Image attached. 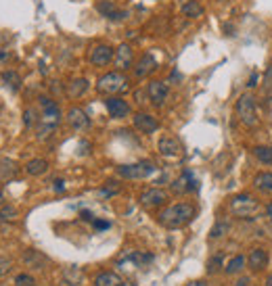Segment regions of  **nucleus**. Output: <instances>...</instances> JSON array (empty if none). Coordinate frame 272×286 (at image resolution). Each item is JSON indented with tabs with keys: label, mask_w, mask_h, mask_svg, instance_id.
<instances>
[{
	"label": "nucleus",
	"mask_w": 272,
	"mask_h": 286,
	"mask_svg": "<svg viewBox=\"0 0 272 286\" xmlns=\"http://www.w3.org/2000/svg\"><path fill=\"white\" fill-rule=\"evenodd\" d=\"M97 11L105 19H109V21H124L128 17V11H122L113 3V0H99V3H97Z\"/></svg>",
	"instance_id": "ddd939ff"
},
{
	"label": "nucleus",
	"mask_w": 272,
	"mask_h": 286,
	"mask_svg": "<svg viewBox=\"0 0 272 286\" xmlns=\"http://www.w3.org/2000/svg\"><path fill=\"white\" fill-rule=\"evenodd\" d=\"M195 213H197V209L191 203H174L157 215V221L168 230H178V228H185L187 224H191Z\"/></svg>",
	"instance_id": "f257e3e1"
},
{
	"label": "nucleus",
	"mask_w": 272,
	"mask_h": 286,
	"mask_svg": "<svg viewBox=\"0 0 272 286\" xmlns=\"http://www.w3.org/2000/svg\"><path fill=\"white\" fill-rule=\"evenodd\" d=\"M266 286H272V274L266 278Z\"/></svg>",
	"instance_id": "49530a36"
},
{
	"label": "nucleus",
	"mask_w": 272,
	"mask_h": 286,
	"mask_svg": "<svg viewBox=\"0 0 272 286\" xmlns=\"http://www.w3.org/2000/svg\"><path fill=\"white\" fill-rule=\"evenodd\" d=\"M25 171L29 176H34V178L44 176L48 171V161H46V159H32V161L25 163Z\"/></svg>",
	"instance_id": "5701e85b"
},
{
	"label": "nucleus",
	"mask_w": 272,
	"mask_h": 286,
	"mask_svg": "<svg viewBox=\"0 0 272 286\" xmlns=\"http://www.w3.org/2000/svg\"><path fill=\"white\" fill-rule=\"evenodd\" d=\"M134 128L138 130V132H142V134H153V132H157V128H159V121L151 115V113H136L134 117Z\"/></svg>",
	"instance_id": "dca6fc26"
},
{
	"label": "nucleus",
	"mask_w": 272,
	"mask_h": 286,
	"mask_svg": "<svg viewBox=\"0 0 272 286\" xmlns=\"http://www.w3.org/2000/svg\"><path fill=\"white\" fill-rule=\"evenodd\" d=\"M93 226H95V230H107V228H111V221H107V219H95Z\"/></svg>",
	"instance_id": "e433bc0d"
},
{
	"label": "nucleus",
	"mask_w": 272,
	"mask_h": 286,
	"mask_svg": "<svg viewBox=\"0 0 272 286\" xmlns=\"http://www.w3.org/2000/svg\"><path fill=\"white\" fill-rule=\"evenodd\" d=\"M95 286H126V284H124L122 278H119L117 274H113V272H101L95 278Z\"/></svg>",
	"instance_id": "4be33fe9"
},
{
	"label": "nucleus",
	"mask_w": 272,
	"mask_h": 286,
	"mask_svg": "<svg viewBox=\"0 0 272 286\" xmlns=\"http://www.w3.org/2000/svg\"><path fill=\"white\" fill-rule=\"evenodd\" d=\"M17 174H19V165L13 159H7V157L0 159V184H7L11 180H15Z\"/></svg>",
	"instance_id": "6ab92c4d"
},
{
	"label": "nucleus",
	"mask_w": 272,
	"mask_h": 286,
	"mask_svg": "<svg viewBox=\"0 0 272 286\" xmlns=\"http://www.w3.org/2000/svg\"><path fill=\"white\" fill-rule=\"evenodd\" d=\"M147 97L151 101L153 107H164L168 97H170V86L168 82H161V80H151L149 86H147Z\"/></svg>",
	"instance_id": "423d86ee"
},
{
	"label": "nucleus",
	"mask_w": 272,
	"mask_h": 286,
	"mask_svg": "<svg viewBox=\"0 0 272 286\" xmlns=\"http://www.w3.org/2000/svg\"><path fill=\"white\" fill-rule=\"evenodd\" d=\"M168 199H170V195L166 193L164 188H149L140 195V205L147 207V209H155V207L166 205Z\"/></svg>",
	"instance_id": "9b49d317"
},
{
	"label": "nucleus",
	"mask_w": 272,
	"mask_h": 286,
	"mask_svg": "<svg viewBox=\"0 0 272 286\" xmlns=\"http://www.w3.org/2000/svg\"><path fill=\"white\" fill-rule=\"evenodd\" d=\"M38 101H40V107H42V117H38V121L52 123V125L61 123V109H59L57 101H52L50 97H40Z\"/></svg>",
	"instance_id": "1a4fd4ad"
},
{
	"label": "nucleus",
	"mask_w": 272,
	"mask_h": 286,
	"mask_svg": "<svg viewBox=\"0 0 272 286\" xmlns=\"http://www.w3.org/2000/svg\"><path fill=\"white\" fill-rule=\"evenodd\" d=\"M63 278H65L71 286H80V284H82V272H80V268H67V270L63 272Z\"/></svg>",
	"instance_id": "cd10ccee"
},
{
	"label": "nucleus",
	"mask_w": 272,
	"mask_h": 286,
	"mask_svg": "<svg viewBox=\"0 0 272 286\" xmlns=\"http://www.w3.org/2000/svg\"><path fill=\"white\" fill-rule=\"evenodd\" d=\"M157 171L155 163L151 161H138V163H130V165H119L117 174L126 178V180H144L149 176H153Z\"/></svg>",
	"instance_id": "20e7f679"
},
{
	"label": "nucleus",
	"mask_w": 272,
	"mask_h": 286,
	"mask_svg": "<svg viewBox=\"0 0 272 286\" xmlns=\"http://www.w3.org/2000/svg\"><path fill=\"white\" fill-rule=\"evenodd\" d=\"M34 286H36V284H34Z\"/></svg>",
	"instance_id": "8fccbe9b"
},
{
	"label": "nucleus",
	"mask_w": 272,
	"mask_h": 286,
	"mask_svg": "<svg viewBox=\"0 0 272 286\" xmlns=\"http://www.w3.org/2000/svg\"><path fill=\"white\" fill-rule=\"evenodd\" d=\"M113 56H115V50L109 44H103V42L95 44L93 48H90V52H88L90 65H95V67H107L109 63L113 61Z\"/></svg>",
	"instance_id": "0eeeda50"
},
{
	"label": "nucleus",
	"mask_w": 272,
	"mask_h": 286,
	"mask_svg": "<svg viewBox=\"0 0 272 286\" xmlns=\"http://www.w3.org/2000/svg\"><path fill=\"white\" fill-rule=\"evenodd\" d=\"M128 90H130L128 75H124V71H117V69L101 75L97 82V92L105 94V97H117V94H124Z\"/></svg>",
	"instance_id": "f03ea898"
},
{
	"label": "nucleus",
	"mask_w": 272,
	"mask_h": 286,
	"mask_svg": "<svg viewBox=\"0 0 272 286\" xmlns=\"http://www.w3.org/2000/svg\"><path fill=\"white\" fill-rule=\"evenodd\" d=\"M50 90H52V94H61L63 92V86H59V82H52L50 84Z\"/></svg>",
	"instance_id": "a19ab883"
},
{
	"label": "nucleus",
	"mask_w": 272,
	"mask_h": 286,
	"mask_svg": "<svg viewBox=\"0 0 272 286\" xmlns=\"http://www.w3.org/2000/svg\"><path fill=\"white\" fill-rule=\"evenodd\" d=\"M105 107H107V111H109V115H111L113 119H124V117H128L130 111H132L130 105H128V101H124L122 97H107Z\"/></svg>",
	"instance_id": "4468645a"
},
{
	"label": "nucleus",
	"mask_w": 272,
	"mask_h": 286,
	"mask_svg": "<svg viewBox=\"0 0 272 286\" xmlns=\"http://www.w3.org/2000/svg\"><path fill=\"white\" fill-rule=\"evenodd\" d=\"M243 268H245V257H243V255H237V257H232V259L224 265V272H226V274H239Z\"/></svg>",
	"instance_id": "a878e982"
},
{
	"label": "nucleus",
	"mask_w": 272,
	"mask_h": 286,
	"mask_svg": "<svg viewBox=\"0 0 272 286\" xmlns=\"http://www.w3.org/2000/svg\"><path fill=\"white\" fill-rule=\"evenodd\" d=\"M13 268V261L7 259V257H0V278H5Z\"/></svg>",
	"instance_id": "c9c22d12"
},
{
	"label": "nucleus",
	"mask_w": 272,
	"mask_h": 286,
	"mask_svg": "<svg viewBox=\"0 0 272 286\" xmlns=\"http://www.w3.org/2000/svg\"><path fill=\"white\" fill-rule=\"evenodd\" d=\"M88 88H90V82L86 78H74L69 84H65V94L69 99H80L88 92Z\"/></svg>",
	"instance_id": "a211bd4d"
},
{
	"label": "nucleus",
	"mask_w": 272,
	"mask_h": 286,
	"mask_svg": "<svg viewBox=\"0 0 272 286\" xmlns=\"http://www.w3.org/2000/svg\"><path fill=\"white\" fill-rule=\"evenodd\" d=\"M234 286H251V280L249 278H239Z\"/></svg>",
	"instance_id": "79ce46f5"
},
{
	"label": "nucleus",
	"mask_w": 272,
	"mask_h": 286,
	"mask_svg": "<svg viewBox=\"0 0 272 286\" xmlns=\"http://www.w3.org/2000/svg\"><path fill=\"white\" fill-rule=\"evenodd\" d=\"M247 86H249V88H256V86H258V73H253V75L249 78V84H247Z\"/></svg>",
	"instance_id": "37998d69"
},
{
	"label": "nucleus",
	"mask_w": 272,
	"mask_h": 286,
	"mask_svg": "<svg viewBox=\"0 0 272 286\" xmlns=\"http://www.w3.org/2000/svg\"><path fill=\"white\" fill-rule=\"evenodd\" d=\"M172 190H174V193H178V195L195 193V190H197V180H195V176H193L189 169H185L183 176H180V178L172 184Z\"/></svg>",
	"instance_id": "f3484780"
},
{
	"label": "nucleus",
	"mask_w": 272,
	"mask_h": 286,
	"mask_svg": "<svg viewBox=\"0 0 272 286\" xmlns=\"http://www.w3.org/2000/svg\"><path fill=\"white\" fill-rule=\"evenodd\" d=\"M5 203V193H0V205Z\"/></svg>",
	"instance_id": "de8ad7c7"
},
{
	"label": "nucleus",
	"mask_w": 272,
	"mask_h": 286,
	"mask_svg": "<svg viewBox=\"0 0 272 286\" xmlns=\"http://www.w3.org/2000/svg\"><path fill=\"white\" fill-rule=\"evenodd\" d=\"M266 213H268V217H270V219H272V203H270V205H268V207H266Z\"/></svg>",
	"instance_id": "a18cd8bd"
},
{
	"label": "nucleus",
	"mask_w": 272,
	"mask_h": 286,
	"mask_svg": "<svg viewBox=\"0 0 272 286\" xmlns=\"http://www.w3.org/2000/svg\"><path fill=\"white\" fill-rule=\"evenodd\" d=\"M258 201L251 197V195H237L232 201H230V211L237 215V217H249L251 213L258 211Z\"/></svg>",
	"instance_id": "39448f33"
},
{
	"label": "nucleus",
	"mask_w": 272,
	"mask_h": 286,
	"mask_svg": "<svg viewBox=\"0 0 272 286\" xmlns=\"http://www.w3.org/2000/svg\"><path fill=\"white\" fill-rule=\"evenodd\" d=\"M9 61H11V52L5 50V48H0V65H7Z\"/></svg>",
	"instance_id": "4c0bfd02"
},
{
	"label": "nucleus",
	"mask_w": 272,
	"mask_h": 286,
	"mask_svg": "<svg viewBox=\"0 0 272 286\" xmlns=\"http://www.w3.org/2000/svg\"><path fill=\"white\" fill-rule=\"evenodd\" d=\"M134 50H132V46L130 44H119L117 48H115V56H113V65H115V69L117 71H128V69H132L134 67Z\"/></svg>",
	"instance_id": "6e6552de"
},
{
	"label": "nucleus",
	"mask_w": 272,
	"mask_h": 286,
	"mask_svg": "<svg viewBox=\"0 0 272 286\" xmlns=\"http://www.w3.org/2000/svg\"><path fill=\"white\" fill-rule=\"evenodd\" d=\"M157 67H159V63H157V59L151 54V52H144L136 63H134V78H138V80H144V78H149L151 73H155L157 71Z\"/></svg>",
	"instance_id": "9d476101"
},
{
	"label": "nucleus",
	"mask_w": 272,
	"mask_h": 286,
	"mask_svg": "<svg viewBox=\"0 0 272 286\" xmlns=\"http://www.w3.org/2000/svg\"><path fill=\"white\" fill-rule=\"evenodd\" d=\"M253 186H256L258 190H262V193L272 195V174H270V171L258 174V176L253 178Z\"/></svg>",
	"instance_id": "b1692460"
},
{
	"label": "nucleus",
	"mask_w": 272,
	"mask_h": 286,
	"mask_svg": "<svg viewBox=\"0 0 272 286\" xmlns=\"http://www.w3.org/2000/svg\"><path fill=\"white\" fill-rule=\"evenodd\" d=\"M52 190H55V193H63V190H65V182L63 180H55L52 182Z\"/></svg>",
	"instance_id": "58836bf2"
},
{
	"label": "nucleus",
	"mask_w": 272,
	"mask_h": 286,
	"mask_svg": "<svg viewBox=\"0 0 272 286\" xmlns=\"http://www.w3.org/2000/svg\"><path fill=\"white\" fill-rule=\"evenodd\" d=\"M262 92L266 94L268 99H272V65L266 67V73L262 78Z\"/></svg>",
	"instance_id": "c85d7f7f"
},
{
	"label": "nucleus",
	"mask_w": 272,
	"mask_h": 286,
	"mask_svg": "<svg viewBox=\"0 0 272 286\" xmlns=\"http://www.w3.org/2000/svg\"><path fill=\"white\" fill-rule=\"evenodd\" d=\"M253 155H256L258 161H262V163H268V165L272 163V146H256Z\"/></svg>",
	"instance_id": "bb28decb"
},
{
	"label": "nucleus",
	"mask_w": 272,
	"mask_h": 286,
	"mask_svg": "<svg viewBox=\"0 0 272 286\" xmlns=\"http://www.w3.org/2000/svg\"><path fill=\"white\" fill-rule=\"evenodd\" d=\"M234 113L245 128H256L258 121H260L258 119V109H256V99L251 97V94H241L237 105H234Z\"/></svg>",
	"instance_id": "7ed1b4c3"
},
{
	"label": "nucleus",
	"mask_w": 272,
	"mask_h": 286,
	"mask_svg": "<svg viewBox=\"0 0 272 286\" xmlns=\"http://www.w3.org/2000/svg\"><path fill=\"white\" fill-rule=\"evenodd\" d=\"M185 286H207L203 280H193V282H189V284H185Z\"/></svg>",
	"instance_id": "c03bdc74"
},
{
	"label": "nucleus",
	"mask_w": 272,
	"mask_h": 286,
	"mask_svg": "<svg viewBox=\"0 0 272 286\" xmlns=\"http://www.w3.org/2000/svg\"><path fill=\"white\" fill-rule=\"evenodd\" d=\"M228 230H230V224H228V221H218V224L214 226V228H211V234H209V238H222L224 234H228Z\"/></svg>",
	"instance_id": "c756f323"
},
{
	"label": "nucleus",
	"mask_w": 272,
	"mask_h": 286,
	"mask_svg": "<svg viewBox=\"0 0 272 286\" xmlns=\"http://www.w3.org/2000/svg\"><path fill=\"white\" fill-rule=\"evenodd\" d=\"M247 265H249V270H253V272L264 270V268L268 265V253H266L264 249H260V246L251 249L249 257H247Z\"/></svg>",
	"instance_id": "aec40b11"
},
{
	"label": "nucleus",
	"mask_w": 272,
	"mask_h": 286,
	"mask_svg": "<svg viewBox=\"0 0 272 286\" xmlns=\"http://www.w3.org/2000/svg\"><path fill=\"white\" fill-rule=\"evenodd\" d=\"M17 217H19V211L13 205H3V209H0V219L3 221H15Z\"/></svg>",
	"instance_id": "7c9ffc66"
},
{
	"label": "nucleus",
	"mask_w": 272,
	"mask_h": 286,
	"mask_svg": "<svg viewBox=\"0 0 272 286\" xmlns=\"http://www.w3.org/2000/svg\"><path fill=\"white\" fill-rule=\"evenodd\" d=\"M180 11H183V15H185L187 19H199V17H203V13H205L203 5L197 3V0H185L183 7H180Z\"/></svg>",
	"instance_id": "412c9836"
},
{
	"label": "nucleus",
	"mask_w": 272,
	"mask_h": 286,
	"mask_svg": "<svg viewBox=\"0 0 272 286\" xmlns=\"http://www.w3.org/2000/svg\"><path fill=\"white\" fill-rule=\"evenodd\" d=\"M80 217H82L84 221H95V215L90 213V211H86V209H84V211H80Z\"/></svg>",
	"instance_id": "ea45409f"
},
{
	"label": "nucleus",
	"mask_w": 272,
	"mask_h": 286,
	"mask_svg": "<svg viewBox=\"0 0 272 286\" xmlns=\"http://www.w3.org/2000/svg\"><path fill=\"white\" fill-rule=\"evenodd\" d=\"M0 78H3V82H5L11 90H15V92H17V90L21 88V84H23V82H21V75H19L17 71H11V69H9V71H3V75H0Z\"/></svg>",
	"instance_id": "393cba45"
},
{
	"label": "nucleus",
	"mask_w": 272,
	"mask_h": 286,
	"mask_svg": "<svg viewBox=\"0 0 272 286\" xmlns=\"http://www.w3.org/2000/svg\"><path fill=\"white\" fill-rule=\"evenodd\" d=\"M36 121V109H25L23 113V123H25V128H32Z\"/></svg>",
	"instance_id": "72a5a7b5"
},
{
	"label": "nucleus",
	"mask_w": 272,
	"mask_h": 286,
	"mask_svg": "<svg viewBox=\"0 0 272 286\" xmlns=\"http://www.w3.org/2000/svg\"><path fill=\"white\" fill-rule=\"evenodd\" d=\"M220 268H222V255H216L214 259H209V263H207V272L209 274H216Z\"/></svg>",
	"instance_id": "f704fd0d"
},
{
	"label": "nucleus",
	"mask_w": 272,
	"mask_h": 286,
	"mask_svg": "<svg viewBox=\"0 0 272 286\" xmlns=\"http://www.w3.org/2000/svg\"><path fill=\"white\" fill-rule=\"evenodd\" d=\"M0 221H3V219H0Z\"/></svg>",
	"instance_id": "09e8293b"
},
{
	"label": "nucleus",
	"mask_w": 272,
	"mask_h": 286,
	"mask_svg": "<svg viewBox=\"0 0 272 286\" xmlns=\"http://www.w3.org/2000/svg\"><path fill=\"white\" fill-rule=\"evenodd\" d=\"M34 284H36V280H34V276H29V274H19L15 278V286H34Z\"/></svg>",
	"instance_id": "473e14b6"
},
{
	"label": "nucleus",
	"mask_w": 272,
	"mask_h": 286,
	"mask_svg": "<svg viewBox=\"0 0 272 286\" xmlns=\"http://www.w3.org/2000/svg\"><path fill=\"white\" fill-rule=\"evenodd\" d=\"M111 184H113V182H107V186H103V188L99 190V195H101V197H107V199H109V197H115V195L119 193V186H117V184L111 186Z\"/></svg>",
	"instance_id": "2f4dec72"
},
{
	"label": "nucleus",
	"mask_w": 272,
	"mask_h": 286,
	"mask_svg": "<svg viewBox=\"0 0 272 286\" xmlns=\"http://www.w3.org/2000/svg\"><path fill=\"white\" fill-rule=\"evenodd\" d=\"M67 123H69V128L71 130H76V132H84L88 125H90V117L86 115V111L84 109H80V107H71L69 111H67Z\"/></svg>",
	"instance_id": "2eb2a0df"
},
{
	"label": "nucleus",
	"mask_w": 272,
	"mask_h": 286,
	"mask_svg": "<svg viewBox=\"0 0 272 286\" xmlns=\"http://www.w3.org/2000/svg\"><path fill=\"white\" fill-rule=\"evenodd\" d=\"M157 148H159V155L166 159H180L185 155L183 144H180L174 136H161L157 142Z\"/></svg>",
	"instance_id": "f8f14e48"
}]
</instances>
